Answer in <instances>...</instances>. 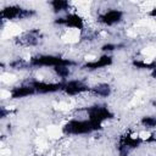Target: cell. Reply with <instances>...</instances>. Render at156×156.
Returning <instances> with one entry per match:
<instances>
[{
	"label": "cell",
	"mask_w": 156,
	"mask_h": 156,
	"mask_svg": "<svg viewBox=\"0 0 156 156\" xmlns=\"http://www.w3.org/2000/svg\"><path fill=\"white\" fill-rule=\"evenodd\" d=\"M122 17H123L122 11L116 10V9H111V10H107L106 12H104L100 16V22H102L104 24H107V26H112V24H116V23L121 22Z\"/></svg>",
	"instance_id": "6da1fadb"
},
{
	"label": "cell",
	"mask_w": 156,
	"mask_h": 156,
	"mask_svg": "<svg viewBox=\"0 0 156 156\" xmlns=\"http://www.w3.org/2000/svg\"><path fill=\"white\" fill-rule=\"evenodd\" d=\"M52 6H54V10H55V12H60V11H65V10H67V7H68V2L67 1H54L52 4H51Z\"/></svg>",
	"instance_id": "7a4b0ae2"
}]
</instances>
